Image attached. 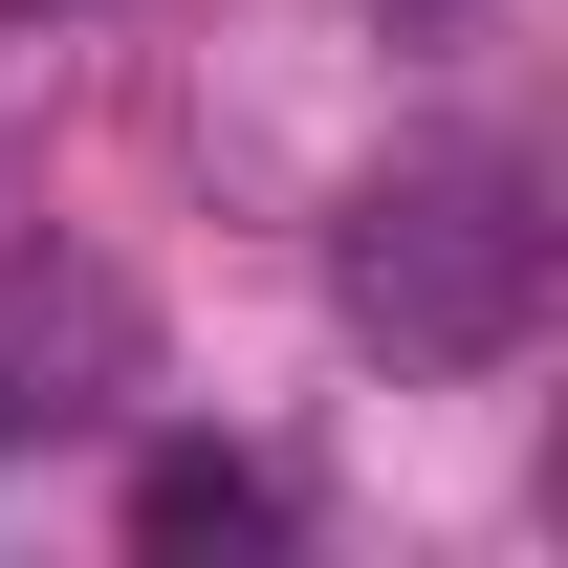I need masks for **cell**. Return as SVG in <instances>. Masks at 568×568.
<instances>
[{
    "label": "cell",
    "instance_id": "1",
    "mask_svg": "<svg viewBox=\"0 0 568 568\" xmlns=\"http://www.w3.org/2000/svg\"><path fill=\"white\" fill-rule=\"evenodd\" d=\"M351 306L416 372H503L547 328V219H525V153H416L394 197L351 219Z\"/></svg>",
    "mask_w": 568,
    "mask_h": 568
},
{
    "label": "cell",
    "instance_id": "2",
    "mask_svg": "<svg viewBox=\"0 0 568 568\" xmlns=\"http://www.w3.org/2000/svg\"><path fill=\"white\" fill-rule=\"evenodd\" d=\"M132 525H153V547H263L284 503L241 481V459H153V481H132Z\"/></svg>",
    "mask_w": 568,
    "mask_h": 568
},
{
    "label": "cell",
    "instance_id": "3",
    "mask_svg": "<svg viewBox=\"0 0 568 568\" xmlns=\"http://www.w3.org/2000/svg\"><path fill=\"white\" fill-rule=\"evenodd\" d=\"M394 22H459V0H394Z\"/></svg>",
    "mask_w": 568,
    "mask_h": 568
}]
</instances>
